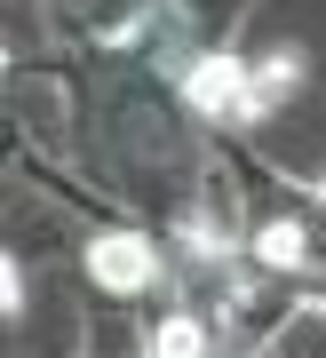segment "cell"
I'll list each match as a JSON object with an SVG mask.
<instances>
[{"label": "cell", "instance_id": "cell-1", "mask_svg": "<svg viewBox=\"0 0 326 358\" xmlns=\"http://www.w3.org/2000/svg\"><path fill=\"white\" fill-rule=\"evenodd\" d=\"M88 271L112 294H136V287H151V239H136V231H104V239L88 247Z\"/></svg>", "mask_w": 326, "mask_h": 358}, {"label": "cell", "instance_id": "cell-2", "mask_svg": "<svg viewBox=\"0 0 326 358\" xmlns=\"http://www.w3.org/2000/svg\"><path fill=\"white\" fill-rule=\"evenodd\" d=\"M191 103H199V112H247V72H239L231 56H207V64L191 72Z\"/></svg>", "mask_w": 326, "mask_h": 358}, {"label": "cell", "instance_id": "cell-3", "mask_svg": "<svg viewBox=\"0 0 326 358\" xmlns=\"http://www.w3.org/2000/svg\"><path fill=\"white\" fill-rule=\"evenodd\" d=\"M255 255H263V263H278V271H287V263H302V223H263V231H255Z\"/></svg>", "mask_w": 326, "mask_h": 358}, {"label": "cell", "instance_id": "cell-4", "mask_svg": "<svg viewBox=\"0 0 326 358\" xmlns=\"http://www.w3.org/2000/svg\"><path fill=\"white\" fill-rule=\"evenodd\" d=\"M199 350H207V334L191 327V319H167L160 343H151V358H199Z\"/></svg>", "mask_w": 326, "mask_h": 358}]
</instances>
